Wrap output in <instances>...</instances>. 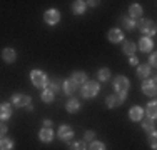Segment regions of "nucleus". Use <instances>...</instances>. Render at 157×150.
Returning <instances> with one entry per match:
<instances>
[{
	"mask_svg": "<svg viewBox=\"0 0 157 150\" xmlns=\"http://www.w3.org/2000/svg\"><path fill=\"white\" fill-rule=\"evenodd\" d=\"M114 90L117 93H127V90H129L130 87V82H129V78L124 77V75H117V77L114 78Z\"/></svg>",
	"mask_w": 157,
	"mask_h": 150,
	"instance_id": "f03ea898",
	"label": "nucleus"
},
{
	"mask_svg": "<svg viewBox=\"0 0 157 150\" xmlns=\"http://www.w3.org/2000/svg\"><path fill=\"white\" fill-rule=\"evenodd\" d=\"M129 17L132 18V20H137V18L142 17V7L139 3H132V5L129 7Z\"/></svg>",
	"mask_w": 157,
	"mask_h": 150,
	"instance_id": "dca6fc26",
	"label": "nucleus"
},
{
	"mask_svg": "<svg viewBox=\"0 0 157 150\" xmlns=\"http://www.w3.org/2000/svg\"><path fill=\"white\" fill-rule=\"evenodd\" d=\"M62 87H63V92H65L67 95H72V93L78 88V85L72 80V78H67V80L62 84Z\"/></svg>",
	"mask_w": 157,
	"mask_h": 150,
	"instance_id": "f3484780",
	"label": "nucleus"
},
{
	"mask_svg": "<svg viewBox=\"0 0 157 150\" xmlns=\"http://www.w3.org/2000/svg\"><path fill=\"white\" fill-rule=\"evenodd\" d=\"M54 99H55L54 93L48 92V90H44V93H42V100H44V102H45V103H50V102H54Z\"/></svg>",
	"mask_w": 157,
	"mask_h": 150,
	"instance_id": "c85d7f7f",
	"label": "nucleus"
},
{
	"mask_svg": "<svg viewBox=\"0 0 157 150\" xmlns=\"http://www.w3.org/2000/svg\"><path fill=\"white\" fill-rule=\"evenodd\" d=\"M121 25L124 30H134L136 28V20H132L130 17H121Z\"/></svg>",
	"mask_w": 157,
	"mask_h": 150,
	"instance_id": "4be33fe9",
	"label": "nucleus"
},
{
	"mask_svg": "<svg viewBox=\"0 0 157 150\" xmlns=\"http://www.w3.org/2000/svg\"><path fill=\"white\" fill-rule=\"evenodd\" d=\"M127 99V93H114V95H109L105 100V105L109 108H115L119 105H122Z\"/></svg>",
	"mask_w": 157,
	"mask_h": 150,
	"instance_id": "39448f33",
	"label": "nucleus"
},
{
	"mask_svg": "<svg viewBox=\"0 0 157 150\" xmlns=\"http://www.w3.org/2000/svg\"><path fill=\"white\" fill-rule=\"evenodd\" d=\"M142 129L145 132H155V118H145L144 123H142Z\"/></svg>",
	"mask_w": 157,
	"mask_h": 150,
	"instance_id": "b1692460",
	"label": "nucleus"
},
{
	"mask_svg": "<svg viewBox=\"0 0 157 150\" xmlns=\"http://www.w3.org/2000/svg\"><path fill=\"white\" fill-rule=\"evenodd\" d=\"M144 112L147 114L149 118H155V115H157V105H155V102L147 103V107L144 108Z\"/></svg>",
	"mask_w": 157,
	"mask_h": 150,
	"instance_id": "393cba45",
	"label": "nucleus"
},
{
	"mask_svg": "<svg viewBox=\"0 0 157 150\" xmlns=\"http://www.w3.org/2000/svg\"><path fill=\"white\" fill-rule=\"evenodd\" d=\"M149 142H151V147L155 148V132H151V137H149Z\"/></svg>",
	"mask_w": 157,
	"mask_h": 150,
	"instance_id": "72a5a7b5",
	"label": "nucleus"
},
{
	"mask_svg": "<svg viewBox=\"0 0 157 150\" xmlns=\"http://www.w3.org/2000/svg\"><path fill=\"white\" fill-rule=\"evenodd\" d=\"M70 150H85V142H74L70 145Z\"/></svg>",
	"mask_w": 157,
	"mask_h": 150,
	"instance_id": "7c9ffc66",
	"label": "nucleus"
},
{
	"mask_svg": "<svg viewBox=\"0 0 157 150\" xmlns=\"http://www.w3.org/2000/svg\"><path fill=\"white\" fill-rule=\"evenodd\" d=\"M39 138H40V142H44V144H48V142H52V140H54V132H52V129H47V127H44V129L39 132Z\"/></svg>",
	"mask_w": 157,
	"mask_h": 150,
	"instance_id": "4468645a",
	"label": "nucleus"
},
{
	"mask_svg": "<svg viewBox=\"0 0 157 150\" xmlns=\"http://www.w3.org/2000/svg\"><path fill=\"white\" fill-rule=\"evenodd\" d=\"M45 87H47L48 92H52L54 95L59 92V88H60V87H59V82H57V80H50V82H47V85H45Z\"/></svg>",
	"mask_w": 157,
	"mask_h": 150,
	"instance_id": "cd10ccee",
	"label": "nucleus"
},
{
	"mask_svg": "<svg viewBox=\"0 0 157 150\" xmlns=\"http://www.w3.org/2000/svg\"><path fill=\"white\" fill-rule=\"evenodd\" d=\"M136 27L145 35H154L155 33V22L152 20H142L140 18L139 22H136Z\"/></svg>",
	"mask_w": 157,
	"mask_h": 150,
	"instance_id": "20e7f679",
	"label": "nucleus"
},
{
	"mask_svg": "<svg viewBox=\"0 0 157 150\" xmlns=\"http://www.w3.org/2000/svg\"><path fill=\"white\" fill-rule=\"evenodd\" d=\"M94 137H95V132H92V130H87V132H85V135H84V138L85 140H94Z\"/></svg>",
	"mask_w": 157,
	"mask_h": 150,
	"instance_id": "2f4dec72",
	"label": "nucleus"
},
{
	"mask_svg": "<svg viewBox=\"0 0 157 150\" xmlns=\"http://www.w3.org/2000/svg\"><path fill=\"white\" fill-rule=\"evenodd\" d=\"M151 73H152V70H151V67H149L147 63H140V65L137 67V75H139L140 78H145V80H147Z\"/></svg>",
	"mask_w": 157,
	"mask_h": 150,
	"instance_id": "6ab92c4d",
	"label": "nucleus"
},
{
	"mask_svg": "<svg viewBox=\"0 0 157 150\" xmlns=\"http://www.w3.org/2000/svg\"><path fill=\"white\" fill-rule=\"evenodd\" d=\"M155 65H157V55L152 54L151 55V65H149V67H151V69H155Z\"/></svg>",
	"mask_w": 157,
	"mask_h": 150,
	"instance_id": "473e14b6",
	"label": "nucleus"
},
{
	"mask_svg": "<svg viewBox=\"0 0 157 150\" xmlns=\"http://www.w3.org/2000/svg\"><path fill=\"white\" fill-rule=\"evenodd\" d=\"M89 150H105V145H104V142H92Z\"/></svg>",
	"mask_w": 157,
	"mask_h": 150,
	"instance_id": "c756f323",
	"label": "nucleus"
},
{
	"mask_svg": "<svg viewBox=\"0 0 157 150\" xmlns=\"http://www.w3.org/2000/svg\"><path fill=\"white\" fill-rule=\"evenodd\" d=\"M129 117H130V120H132V122H139V120H142V117H144V108L139 107V105H134V107H130Z\"/></svg>",
	"mask_w": 157,
	"mask_h": 150,
	"instance_id": "9d476101",
	"label": "nucleus"
},
{
	"mask_svg": "<svg viewBox=\"0 0 157 150\" xmlns=\"http://www.w3.org/2000/svg\"><path fill=\"white\" fill-rule=\"evenodd\" d=\"M12 103L15 105V107H29V105L32 103V97L25 95V93H13Z\"/></svg>",
	"mask_w": 157,
	"mask_h": 150,
	"instance_id": "423d86ee",
	"label": "nucleus"
},
{
	"mask_svg": "<svg viewBox=\"0 0 157 150\" xmlns=\"http://www.w3.org/2000/svg\"><path fill=\"white\" fill-rule=\"evenodd\" d=\"M44 125H45L47 129H50V125H52V120H50V118H45V120H44Z\"/></svg>",
	"mask_w": 157,
	"mask_h": 150,
	"instance_id": "e433bc0d",
	"label": "nucleus"
},
{
	"mask_svg": "<svg viewBox=\"0 0 157 150\" xmlns=\"http://www.w3.org/2000/svg\"><path fill=\"white\" fill-rule=\"evenodd\" d=\"M85 2H82V0H77V2H74L72 3V12L75 13V15H82L85 12Z\"/></svg>",
	"mask_w": 157,
	"mask_h": 150,
	"instance_id": "5701e85b",
	"label": "nucleus"
},
{
	"mask_svg": "<svg viewBox=\"0 0 157 150\" xmlns=\"http://www.w3.org/2000/svg\"><path fill=\"white\" fill-rule=\"evenodd\" d=\"M129 63L130 65H137V63H139V58H137L136 55H132V57L129 58Z\"/></svg>",
	"mask_w": 157,
	"mask_h": 150,
	"instance_id": "c9c22d12",
	"label": "nucleus"
},
{
	"mask_svg": "<svg viewBox=\"0 0 157 150\" xmlns=\"http://www.w3.org/2000/svg\"><path fill=\"white\" fill-rule=\"evenodd\" d=\"M59 138L62 142H70L74 138V129L69 125H60L59 127Z\"/></svg>",
	"mask_w": 157,
	"mask_h": 150,
	"instance_id": "6e6552de",
	"label": "nucleus"
},
{
	"mask_svg": "<svg viewBox=\"0 0 157 150\" xmlns=\"http://www.w3.org/2000/svg\"><path fill=\"white\" fill-rule=\"evenodd\" d=\"M13 142L10 138H0V150H12Z\"/></svg>",
	"mask_w": 157,
	"mask_h": 150,
	"instance_id": "a878e982",
	"label": "nucleus"
},
{
	"mask_svg": "<svg viewBox=\"0 0 157 150\" xmlns=\"http://www.w3.org/2000/svg\"><path fill=\"white\" fill-rule=\"evenodd\" d=\"M109 78H110V70L109 69H105V67H104V69L99 70V80L100 82H107Z\"/></svg>",
	"mask_w": 157,
	"mask_h": 150,
	"instance_id": "bb28decb",
	"label": "nucleus"
},
{
	"mask_svg": "<svg viewBox=\"0 0 157 150\" xmlns=\"http://www.w3.org/2000/svg\"><path fill=\"white\" fill-rule=\"evenodd\" d=\"M107 39H109L112 43H121L122 40H124V33L121 32V28H112L109 32V35H107Z\"/></svg>",
	"mask_w": 157,
	"mask_h": 150,
	"instance_id": "9b49d317",
	"label": "nucleus"
},
{
	"mask_svg": "<svg viewBox=\"0 0 157 150\" xmlns=\"http://www.w3.org/2000/svg\"><path fill=\"white\" fill-rule=\"evenodd\" d=\"M30 80H32V84L35 85L37 88H42V87H45L47 85V75L42 72V70H39V69H35V70H32V73H30Z\"/></svg>",
	"mask_w": 157,
	"mask_h": 150,
	"instance_id": "7ed1b4c3",
	"label": "nucleus"
},
{
	"mask_svg": "<svg viewBox=\"0 0 157 150\" xmlns=\"http://www.w3.org/2000/svg\"><path fill=\"white\" fill-rule=\"evenodd\" d=\"M65 108H67V112H69V114H77V112L80 110V102H78L75 97H72V99L67 100Z\"/></svg>",
	"mask_w": 157,
	"mask_h": 150,
	"instance_id": "f8f14e48",
	"label": "nucleus"
},
{
	"mask_svg": "<svg viewBox=\"0 0 157 150\" xmlns=\"http://www.w3.org/2000/svg\"><path fill=\"white\" fill-rule=\"evenodd\" d=\"M2 58L5 60L7 63H12V62H15V58H17V52L13 50V48H3Z\"/></svg>",
	"mask_w": 157,
	"mask_h": 150,
	"instance_id": "a211bd4d",
	"label": "nucleus"
},
{
	"mask_svg": "<svg viewBox=\"0 0 157 150\" xmlns=\"http://www.w3.org/2000/svg\"><path fill=\"white\" fill-rule=\"evenodd\" d=\"M142 92L147 97H155V93H157L155 78H152V80H144V84H142Z\"/></svg>",
	"mask_w": 157,
	"mask_h": 150,
	"instance_id": "1a4fd4ad",
	"label": "nucleus"
},
{
	"mask_svg": "<svg viewBox=\"0 0 157 150\" xmlns=\"http://www.w3.org/2000/svg\"><path fill=\"white\" fill-rule=\"evenodd\" d=\"M139 48H140V52H144V54L151 52L152 48H154V42H152V39H149V37H142L140 42H139Z\"/></svg>",
	"mask_w": 157,
	"mask_h": 150,
	"instance_id": "ddd939ff",
	"label": "nucleus"
},
{
	"mask_svg": "<svg viewBox=\"0 0 157 150\" xmlns=\"http://www.w3.org/2000/svg\"><path fill=\"white\" fill-rule=\"evenodd\" d=\"M70 78H72V80L74 82H75V84L77 85H84L85 84V82H87V73H84V72H80V70H75V72H74L72 73V77H70Z\"/></svg>",
	"mask_w": 157,
	"mask_h": 150,
	"instance_id": "aec40b11",
	"label": "nucleus"
},
{
	"mask_svg": "<svg viewBox=\"0 0 157 150\" xmlns=\"http://www.w3.org/2000/svg\"><path fill=\"white\" fill-rule=\"evenodd\" d=\"M100 90V85L97 84V82H85L84 85H82V97H85V99H92V97H95L97 93H99Z\"/></svg>",
	"mask_w": 157,
	"mask_h": 150,
	"instance_id": "f257e3e1",
	"label": "nucleus"
},
{
	"mask_svg": "<svg viewBox=\"0 0 157 150\" xmlns=\"http://www.w3.org/2000/svg\"><path fill=\"white\" fill-rule=\"evenodd\" d=\"M5 133H7V125H5V123L0 122V137H3Z\"/></svg>",
	"mask_w": 157,
	"mask_h": 150,
	"instance_id": "f704fd0d",
	"label": "nucleus"
},
{
	"mask_svg": "<svg viewBox=\"0 0 157 150\" xmlns=\"http://www.w3.org/2000/svg\"><path fill=\"white\" fill-rule=\"evenodd\" d=\"M44 20H45V24H48V25L59 24V22H60V12H59L57 9L47 10V12L44 13Z\"/></svg>",
	"mask_w": 157,
	"mask_h": 150,
	"instance_id": "0eeeda50",
	"label": "nucleus"
},
{
	"mask_svg": "<svg viewBox=\"0 0 157 150\" xmlns=\"http://www.w3.org/2000/svg\"><path fill=\"white\" fill-rule=\"evenodd\" d=\"M10 117H12V105L0 103V120H9Z\"/></svg>",
	"mask_w": 157,
	"mask_h": 150,
	"instance_id": "2eb2a0df",
	"label": "nucleus"
},
{
	"mask_svg": "<svg viewBox=\"0 0 157 150\" xmlns=\"http://www.w3.org/2000/svg\"><path fill=\"white\" fill-rule=\"evenodd\" d=\"M122 50H124L125 55H136V50H137V45L132 42V40H127V42L124 43V47H122Z\"/></svg>",
	"mask_w": 157,
	"mask_h": 150,
	"instance_id": "412c9836",
	"label": "nucleus"
},
{
	"mask_svg": "<svg viewBox=\"0 0 157 150\" xmlns=\"http://www.w3.org/2000/svg\"><path fill=\"white\" fill-rule=\"evenodd\" d=\"M97 3H99V2H85V5H90V7H95Z\"/></svg>",
	"mask_w": 157,
	"mask_h": 150,
	"instance_id": "4c0bfd02",
	"label": "nucleus"
}]
</instances>
